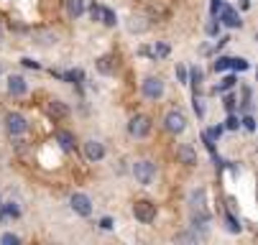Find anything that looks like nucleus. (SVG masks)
Here are the masks:
<instances>
[{
    "label": "nucleus",
    "mask_w": 258,
    "mask_h": 245,
    "mask_svg": "<svg viewBox=\"0 0 258 245\" xmlns=\"http://www.w3.org/2000/svg\"><path fill=\"white\" fill-rule=\"evenodd\" d=\"M207 225H210V215L205 212V209H195V212H192V227L207 230Z\"/></svg>",
    "instance_id": "dca6fc26"
},
{
    "label": "nucleus",
    "mask_w": 258,
    "mask_h": 245,
    "mask_svg": "<svg viewBox=\"0 0 258 245\" xmlns=\"http://www.w3.org/2000/svg\"><path fill=\"white\" fill-rule=\"evenodd\" d=\"M33 41L39 44V46H51V44H56V33L54 31H46V28L33 31Z\"/></svg>",
    "instance_id": "f8f14e48"
},
{
    "label": "nucleus",
    "mask_w": 258,
    "mask_h": 245,
    "mask_svg": "<svg viewBox=\"0 0 258 245\" xmlns=\"http://www.w3.org/2000/svg\"><path fill=\"white\" fill-rule=\"evenodd\" d=\"M6 215H13V217H18V215H21V209H18L13 202H8V204H6Z\"/></svg>",
    "instance_id": "2f4dec72"
},
{
    "label": "nucleus",
    "mask_w": 258,
    "mask_h": 245,
    "mask_svg": "<svg viewBox=\"0 0 258 245\" xmlns=\"http://www.w3.org/2000/svg\"><path fill=\"white\" fill-rule=\"evenodd\" d=\"M169 56V44H164V41H159L154 49H151V59L156 61V59H166Z\"/></svg>",
    "instance_id": "aec40b11"
},
{
    "label": "nucleus",
    "mask_w": 258,
    "mask_h": 245,
    "mask_svg": "<svg viewBox=\"0 0 258 245\" xmlns=\"http://www.w3.org/2000/svg\"><path fill=\"white\" fill-rule=\"evenodd\" d=\"M141 92H143L146 100H151V102L161 100L164 97V79L161 77H146L143 85H141Z\"/></svg>",
    "instance_id": "7ed1b4c3"
},
{
    "label": "nucleus",
    "mask_w": 258,
    "mask_h": 245,
    "mask_svg": "<svg viewBox=\"0 0 258 245\" xmlns=\"http://www.w3.org/2000/svg\"><path fill=\"white\" fill-rule=\"evenodd\" d=\"M225 222H228V230H230V232H240V222H238L235 217H230V215H228V217H225Z\"/></svg>",
    "instance_id": "cd10ccee"
},
{
    "label": "nucleus",
    "mask_w": 258,
    "mask_h": 245,
    "mask_svg": "<svg viewBox=\"0 0 258 245\" xmlns=\"http://www.w3.org/2000/svg\"><path fill=\"white\" fill-rule=\"evenodd\" d=\"M217 21H223L228 28H240V23H243L240 16H238L233 8H220V18H217Z\"/></svg>",
    "instance_id": "9d476101"
},
{
    "label": "nucleus",
    "mask_w": 258,
    "mask_h": 245,
    "mask_svg": "<svg viewBox=\"0 0 258 245\" xmlns=\"http://www.w3.org/2000/svg\"><path fill=\"white\" fill-rule=\"evenodd\" d=\"M67 13H69L72 18L85 16V0H67Z\"/></svg>",
    "instance_id": "f3484780"
},
{
    "label": "nucleus",
    "mask_w": 258,
    "mask_h": 245,
    "mask_svg": "<svg viewBox=\"0 0 258 245\" xmlns=\"http://www.w3.org/2000/svg\"><path fill=\"white\" fill-rule=\"evenodd\" d=\"M220 8H223V3H220V0H212V16H217Z\"/></svg>",
    "instance_id": "ea45409f"
},
{
    "label": "nucleus",
    "mask_w": 258,
    "mask_h": 245,
    "mask_svg": "<svg viewBox=\"0 0 258 245\" xmlns=\"http://www.w3.org/2000/svg\"><path fill=\"white\" fill-rule=\"evenodd\" d=\"M100 13H102V6H92V8H90V16H92V21H100Z\"/></svg>",
    "instance_id": "f704fd0d"
},
{
    "label": "nucleus",
    "mask_w": 258,
    "mask_h": 245,
    "mask_svg": "<svg viewBox=\"0 0 258 245\" xmlns=\"http://www.w3.org/2000/svg\"><path fill=\"white\" fill-rule=\"evenodd\" d=\"M205 31H207V33H210V36H217V31H220V23H217V21H210V23H207V28H205Z\"/></svg>",
    "instance_id": "c756f323"
},
{
    "label": "nucleus",
    "mask_w": 258,
    "mask_h": 245,
    "mask_svg": "<svg viewBox=\"0 0 258 245\" xmlns=\"http://www.w3.org/2000/svg\"><path fill=\"white\" fill-rule=\"evenodd\" d=\"M233 85H235V77H225L223 82H220V85L215 87V92H228V90H230Z\"/></svg>",
    "instance_id": "b1692460"
},
{
    "label": "nucleus",
    "mask_w": 258,
    "mask_h": 245,
    "mask_svg": "<svg viewBox=\"0 0 258 245\" xmlns=\"http://www.w3.org/2000/svg\"><path fill=\"white\" fill-rule=\"evenodd\" d=\"M192 105H195V113H197V118H202V115H205V108H202V100H200L197 95H195V102H192Z\"/></svg>",
    "instance_id": "7c9ffc66"
},
{
    "label": "nucleus",
    "mask_w": 258,
    "mask_h": 245,
    "mask_svg": "<svg viewBox=\"0 0 258 245\" xmlns=\"http://www.w3.org/2000/svg\"><path fill=\"white\" fill-rule=\"evenodd\" d=\"M187 79H192V82H187V85H192V87H195V92H197V87L202 85V69H197V66H195L192 72L187 74Z\"/></svg>",
    "instance_id": "4be33fe9"
},
{
    "label": "nucleus",
    "mask_w": 258,
    "mask_h": 245,
    "mask_svg": "<svg viewBox=\"0 0 258 245\" xmlns=\"http://www.w3.org/2000/svg\"><path fill=\"white\" fill-rule=\"evenodd\" d=\"M26 90H28V85H26V79H23L21 74H11V77H8V92H11L13 97L26 95Z\"/></svg>",
    "instance_id": "1a4fd4ad"
},
{
    "label": "nucleus",
    "mask_w": 258,
    "mask_h": 245,
    "mask_svg": "<svg viewBox=\"0 0 258 245\" xmlns=\"http://www.w3.org/2000/svg\"><path fill=\"white\" fill-rule=\"evenodd\" d=\"M133 217H136L138 222H143V225L154 222V220H156V204L149 202V199H138V202L133 204Z\"/></svg>",
    "instance_id": "f03ea898"
},
{
    "label": "nucleus",
    "mask_w": 258,
    "mask_h": 245,
    "mask_svg": "<svg viewBox=\"0 0 258 245\" xmlns=\"http://www.w3.org/2000/svg\"><path fill=\"white\" fill-rule=\"evenodd\" d=\"M225 69H230V59H228V56H217V61H215V72H225Z\"/></svg>",
    "instance_id": "5701e85b"
},
{
    "label": "nucleus",
    "mask_w": 258,
    "mask_h": 245,
    "mask_svg": "<svg viewBox=\"0 0 258 245\" xmlns=\"http://www.w3.org/2000/svg\"><path fill=\"white\" fill-rule=\"evenodd\" d=\"M176 79H179V85H187V69H184L181 64L176 66Z\"/></svg>",
    "instance_id": "c85d7f7f"
},
{
    "label": "nucleus",
    "mask_w": 258,
    "mask_h": 245,
    "mask_svg": "<svg viewBox=\"0 0 258 245\" xmlns=\"http://www.w3.org/2000/svg\"><path fill=\"white\" fill-rule=\"evenodd\" d=\"M243 125H245L248 130H253V128H255V123H253V118H250V115H248V118H243Z\"/></svg>",
    "instance_id": "58836bf2"
},
{
    "label": "nucleus",
    "mask_w": 258,
    "mask_h": 245,
    "mask_svg": "<svg viewBox=\"0 0 258 245\" xmlns=\"http://www.w3.org/2000/svg\"><path fill=\"white\" fill-rule=\"evenodd\" d=\"M100 21H102L105 26H110V28H113V26L118 23V16H115V11H110V8H102V13H100Z\"/></svg>",
    "instance_id": "412c9836"
},
{
    "label": "nucleus",
    "mask_w": 258,
    "mask_h": 245,
    "mask_svg": "<svg viewBox=\"0 0 258 245\" xmlns=\"http://www.w3.org/2000/svg\"><path fill=\"white\" fill-rule=\"evenodd\" d=\"M85 156L90 161H102L105 158V146L100 141H95V138H90V141H85Z\"/></svg>",
    "instance_id": "6e6552de"
},
{
    "label": "nucleus",
    "mask_w": 258,
    "mask_h": 245,
    "mask_svg": "<svg viewBox=\"0 0 258 245\" xmlns=\"http://www.w3.org/2000/svg\"><path fill=\"white\" fill-rule=\"evenodd\" d=\"M146 28H149V23H146L143 18H136V16H133V18L128 21V31H131V33H143Z\"/></svg>",
    "instance_id": "6ab92c4d"
},
{
    "label": "nucleus",
    "mask_w": 258,
    "mask_h": 245,
    "mask_svg": "<svg viewBox=\"0 0 258 245\" xmlns=\"http://www.w3.org/2000/svg\"><path fill=\"white\" fill-rule=\"evenodd\" d=\"M95 66H97L100 74H113V72H115V59L110 56V54H105V56H100V59L95 61Z\"/></svg>",
    "instance_id": "ddd939ff"
},
{
    "label": "nucleus",
    "mask_w": 258,
    "mask_h": 245,
    "mask_svg": "<svg viewBox=\"0 0 258 245\" xmlns=\"http://www.w3.org/2000/svg\"><path fill=\"white\" fill-rule=\"evenodd\" d=\"M49 115H51V118H67V115H69V108H67L61 100H51V102H49Z\"/></svg>",
    "instance_id": "2eb2a0df"
},
{
    "label": "nucleus",
    "mask_w": 258,
    "mask_h": 245,
    "mask_svg": "<svg viewBox=\"0 0 258 245\" xmlns=\"http://www.w3.org/2000/svg\"><path fill=\"white\" fill-rule=\"evenodd\" d=\"M56 143H59L64 151H75V135H72L69 130H59V133H56Z\"/></svg>",
    "instance_id": "4468645a"
},
{
    "label": "nucleus",
    "mask_w": 258,
    "mask_h": 245,
    "mask_svg": "<svg viewBox=\"0 0 258 245\" xmlns=\"http://www.w3.org/2000/svg\"><path fill=\"white\" fill-rule=\"evenodd\" d=\"M207 135H210V141H217L223 135V128H212V130H207Z\"/></svg>",
    "instance_id": "72a5a7b5"
},
{
    "label": "nucleus",
    "mask_w": 258,
    "mask_h": 245,
    "mask_svg": "<svg viewBox=\"0 0 258 245\" xmlns=\"http://www.w3.org/2000/svg\"><path fill=\"white\" fill-rule=\"evenodd\" d=\"M176 156H179L181 164H187V166H195V164H197V151H195L192 146H187V143L176 148Z\"/></svg>",
    "instance_id": "9b49d317"
},
{
    "label": "nucleus",
    "mask_w": 258,
    "mask_h": 245,
    "mask_svg": "<svg viewBox=\"0 0 258 245\" xmlns=\"http://www.w3.org/2000/svg\"><path fill=\"white\" fill-rule=\"evenodd\" d=\"M164 128H166L169 133L179 135V133H184V128H187V118H184L181 110H169L166 118H164Z\"/></svg>",
    "instance_id": "39448f33"
},
{
    "label": "nucleus",
    "mask_w": 258,
    "mask_h": 245,
    "mask_svg": "<svg viewBox=\"0 0 258 245\" xmlns=\"http://www.w3.org/2000/svg\"><path fill=\"white\" fill-rule=\"evenodd\" d=\"M6 130L11 135H23L28 130V123H26V118L21 113H8L6 115Z\"/></svg>",
    "instance_id": "423d86ee"
},
{
    "label": "nucleus",
    "mask_w": 258,
    "mask_h": 245,
    "mask_svg": "<svg viewBox=\"0 0 258 245\" xmlns=\"http://www.w3.org/2000/svg\"><path fill=\"white\" fill-rule=\"evenodd\" d=\"M197 240H200L197 232H181V235H176V242H197Z\"/></svg>",
    "instance_id": "393cba45"
},
{
    "label": "nucleus",
    "mask_w": 258,
    "mask_h": 245,
    "mask_svg": "<svg viewBox=\"0 0 258 245\" xmlns=\"http://www.w3.org/2000/svg\"><path fill=\"white\" fill-rule=\"evenodd\" d=\"M250 64L245 61V59H230V69H238V72H245Z\"/></svg>",
    "instance_id": "a878e982"
},
{
    "label": "nucleus",
    "mask_w": 258,
    "mask_h": 245,
    "mask_svg": "<svg viewBox=\"0 0 258 245\" xmlns=\"http://www.w3.org/2000/svg\"><path fill=\"white\" fill-rule=\"evenodd\" d=\"M189 204L192 209H205V189H195L189 194Z\"/></svg>",
    "instance_id": "a211bd4d"
},
{
    "label": "nucleus",
    "mask_w": 258,
    "mask_h": 245,
    "mask_svg": "<svg viewBox=\"0 0 258 245\" xmlns=\"http://www.w3.org/2000/svg\"><path fill=\"white\" fill-rule=\"evenodd\" d=\"M128 133L133 138H146L151 133V118L149 115H133L128 123Z\"/></svg>",
    "instance_id": "20e7f679"
},
{
    "label": "nucleus",
    "mask_w": 258,
    "mask_h": 245,
    "mask_svg": "<svg viewBox=\"0 0 258 245\" xmlns=\"http://www.w3.org/2000/svg\"><path fill=\"white\" fill-rule=\"evenodd\" d=\"M100 227H102V230H110V227H113V220H110V217H102V220H100Z\"/></svg>",
    "instance_id": "4c0bfd02"
},
{
    "label": "nucleus",
    "mask_w": 258,
    "mask_h": 245,
    "mask_svg": "<svg viewBox=\"0 0 258 245\" xmlns=\"http://www.w3.org/2000/svg\"><path fill=\"white\" fill-rule=\"evenodd\" d=\"M133 177H136V182H138V184L149 187V184L154 182V177H156V164H154V161H149V158L136 161V164H133Z\"/></svg>",
    "instance_id": "f257e3e1"
},
{
    "label": "nucleus",
    "mask_w": 258,
    "mask_h": 245,
    "mask_svg": "<svg viewBox=\"0 0 258 245\" xmlns=\"http://www.w3.org/2000/svg\"><path fill=\"white\" fill-rule=\"evenodd\" d=\"M0 242H3V245H18V242H21V237H18V235H13V232H6L3 237H0Z\"/></svg>",
    "instance_id": "bb28decb"
},
{
    "label": "nucleus",
    "mask_w": 258,
    "mask_h": 245,
    "mask_svg": "<svg viewBox=\"0 0 258 245\" xmlns=\"http://www.w3.org/2000/svg\"><path fill=\"white\" fill-rule=\"evenodd\" d=\"M238 125H240V120H238L235 115H230V118H228V125H225V128H228V130H235Z\"/></svg>",
    "instance_id": "c9c22d12"
},
{
    "label": "nucleus",
    "mask_w": 258,
    "mask_h": 245,
    "mask_svg": "<svg viewBox=\"0 0 258 245\" xmlns=\"http://www.w3.org/2000/svg\"><path fill=\"white\" fill-rule=\"evenodd\" d=\"M225 108H228V113L235 110V97H225Z\"/></svg>",
    "instance_id": "e433bc0d"
},
{
    "label": "nucleus",
    "mask_w": 258,
    "mask_h": 245,
    "mask_svg": "<svg viewBox=\"0 0 258 245\" xmlns=\"http://www.w3.org/2000/svg\"><path fill=\"white\" fill-rule=\"evenodd\" d=\"M21 64H23V66H28V69H39V61H33V59H28V56H23V59H21Z\"/></svg>",
    "instance_id": "473e14b6"
},
{
    "label": "nucleus",
    "mask_w": 258,
    "mask_h": 245,
    "mask_svg": "<svg viewBox=\"0 0 258 245\" xmlns=\"http://www.w3.org/2000/svg\"><path fill=\"white\" fill-rule=\"evenodd\" d=\"M69 204H72V209L80 215V217H90L92 215V202H90V197L87 194H72V199H69Z\"/></svg>",
    "instance_id": "0eeeda50"
}]
</instances>
